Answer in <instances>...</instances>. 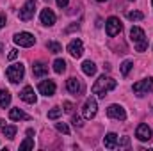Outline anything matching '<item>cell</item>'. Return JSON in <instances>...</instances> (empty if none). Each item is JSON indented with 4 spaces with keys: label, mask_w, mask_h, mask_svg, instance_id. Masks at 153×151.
<instances>
[{
    "label": "cell",
    "mask_w": 153,
    "mask_h": 151,
    "mask_svg": "<svg viewBox=\"0 0 153 151\" xmlns=\"http://www.w3.org/2000/svg\"><path fill=\"white\" fill-rule=\"evenodd\" d=\"M116 85H117V82H116L114 78L102 75L96 82H94V84H93L91 91H93V94H98L100 98H105V94H107L109 91L116 89Z\"/></svg>",
    "instance_id": "6da1fadb"
},
{
    "label": "cell",
    "mask_w": 153,
    "mask_h": 151,
    "mask_svg": "<svg viewBox=\"0 0 153 151\" xmlns=\"http://www.w3.org/2000/svg\"><path fill=\"white\" fill-rule=\"evenodd\" d=\"M130 39L135 43L137 52H144L148 48V38H146V34H144V30L141 27H132L130 29Z\"/></svg>",
    "instance_id": "7a4b0ae2"
},
{
    "label": "cell",
    "mask_w": 153,
    "mask_h": 151,
    "mask_svg": "<svg viewBox=\"0 0 153 151\" xmlns=\"http://www.w3.org/2000/svg\"><path fill=\"white\" fill-rule=\"evenodd\" d=\"M23 75H25V66H23L22 62H16V64L9 66V68L5 70V76H7V80L13 82V84L20 82V80L23 78Z\"/></svg>",
    "instance_id": "3957f363"
},
{
    "label": "cell",
    "mask_w": 153,
    "mask_h": 151,
    "mask_svg": "<svg viewBox=\"0 0 153 151\" xmlns=\"http://www.w3.org/2000/svg\"><path fill=\"white\" fill-rule=\"evenodd\" d=\"M121 29H123V25H121L119 18H116V16H111V18L107 20V23H105V32H107L109 38L117 36V34L121 32Z\"/></svg>",
    "instance_id": "277c9868"
},
{
    "label": "cell",
    "mask_w": 153,
    "mask_h": 151,
    "mask_svg": "<svg viewBox=\"0 0 153 151\" xmlns=\"http://www.w3.org/2000/svg\"><path fill=\"white\" fill-rule=\"evenodd\" d=\"M34 13H36V0H27L25 5L20 9V20L29 21V20L34 18Z\"/></svg>",
    "instance_id": "5b68a950"
},
{
    "label": "cell",
    "mask_w": 153,
    "mask_h": 151,
    "mask_svg": "<svg viewBox=\"0 0 153 151\" xmlns=\"http://www.w3.org/2000/svg\"><path fill=\"white\" fill-rule=\"evenodd\" d=\"M13 41H14L18 46H23V48H30V46L36 43V38H34L30 32H20V34H14Z\"/></svg>",
    "instance_id": "8992f818"
},
{
    "label": "cell",
    "mask_w": 153,
    "mask_h": 151,
    "mask_svg": "<svg viewBox=\"0 0 153 151\" xmlns=\"http://www.w3.org/2000/svg\"><path fill=\"white\" fill-rule=\"evenodd\" d=\"M98 112V103H96V100L94 98H87L85 100V103H84V109H82V115L85 117V119H93L94 115Z\"/></svg>",
    "instance_id": "52a82bcc"
},
{
    "label": "cell",
    "mask_w": 153,
    "mask_h": 151,
    "mask_svg": "<svg viewBox=\"0 0 153 151\" xmlns=\"http://www.w3.org/2000/svg\"><path fill=\"white\" fill-rule=\"evenodd\" d=\"M152 87H153V78H144V80H139V82L134 84V93L143 96L148 91H152Z\"/></svg>",
    "instance_id": "ba28073f"
},
{
    "label": "cell",
    "mask_w": 153,
    "mask_h": 151,
    "mask_svg": "<svg viewBox=\"0 0 153 151\" xmlns=\"http://www.w3.org/2000/svg\"><path fill=\"white\" fill-rule=\"evenodd\" d=\"M107 115L112 117V119H117V121H125V119H126V112H125V109H123L121 105H116V103L107 109Z\"/></svg>",
    "instance_id": "9c48e42d"
},
{
    "label": "cell",
    "mask_w": 153,
    "mask_h": 151,
    "mask_svg": "<svg viewBox=\"0 0 153 151\" xmlns=\"http://www.w3.org/2000/svg\"><path fill=\"white\" fill-rule=\"evenodd\" d=\"M68 52H70V55L71 57H82V53H84V44H82V41L80 39H73V41H70V44H68Z\"/></svg>",
    "instance_id": "30bf717a"
},
{
    "label": "cell",
    "mask_w": 153,
    "mask_h": 151,
    "mask_svg": "<svg viewBox=\"0 0 153 151\" xmlns=\"http://www.w3.org/2000/svg\"><path fill=\"white\" fill-rule=\"evenodd\" d=\"M152 128L148 126V124H139L137 126V130H135V137L139 139V141H143V142H146V141H152Z\"/></svg>",
    "instance_id": "8fae6325"
},
{
    "label": "cell",
    "mask_w": 153,
    "mask_h": 151,
    "mask_svg": "<svg viewBox=\"0 0 153 151\" xmlns=\"http://www.w3.org/2000/svg\"><path fill=\"white\" fill-rule=\"evenodd\" d=\"M38 89L43 96H53L55 94V82L53 80H43L38 85Z\"/></svg>",
    "instance_id": "7c38bea8"
},
{
    "label": "cell",
    "mask_w": 153,
    "mask_h": 151,
    "mask_svg": "<svg viewBox=\"0 0 153 151\" xmlns=\"http://www.w3.org/2000/svg\"><path fill=\"white\" fill-rule=\"evenodd\" d=\"M39 18H41V23L46 25V27H52L55 23V13L52 9H43L41 14H39Z\"/></svg>",
    "instance_id": "4fadbf2b"
},
{
    "label": "cell",
    "mask_w": 153,
    "mask_h": 151,
    "mask_svg": "<svg viewBox=\"0 0 153 151\" xmlns=\"http://www.w3.org/2000/svg\"><path fill=\"white\" fill-rule=\"evenodd\" d=\"M20 98H22L23 101H27V103H36V101H38V98H36V94H34V89H32L30 85H25V87L22 89Z\"/></svg>",
    "instance_id": "5bb4252c"
},
{
    "label": "cell",
    "mask_w": 153,
    "mask_h": 151,
    "mask_svg": "<svg viewBox=\"0 0 153 151\" xmlns=\"http://www.w3.org/2000/svg\"><path fill=\"white\" fill-rule=\"evenodd\" d=\"M66 87H68V91L71 93V94H80L82 93V84H80V80L75 78V76H71V78H68V82H66Z\"/></svg>",
    "instance_id": "9a60e30c"
},
{
    "label": "cell",
    "mask_w": 153,
    "mask_h": 151,
    "mask_svg": "<svg viewBox=\"0 0 153 151\" xmlns=\"http://www.w3.org/2000/svg\"><path fill=\"white\" fill-rule=\"evenodd\" d=\"M0 132H2L7 139H14L18 128H16L14 124H5V121H0Z\"/></svg>",
    "instance_id": "2e32d148"
},
{
    "label": "cell",
    "mask_w": 153,
    "mask_h": 151,
    "mask_svg": "<svg viewBox=\"0 0 153 151\" xmlns=\"http://www.w3.org/2000/svg\"><path fill=\"white\" fill-rule=\"evenodd\" d=\"M9 119H11V121H22V119L29 121L30 115H27L22 109H11V110H9Z\"/></svg>",
    "instance_id": "e0dca14e"
},
{
    "label": "cell",
    "mask_w": 153,
    "mask_h": 151,
    "mask_svg": "<svg viewBox=\"0 0 153 151\" xmlns=\"http://www.w3.org/2000/svg\"><path fill=\"white\" fill-rule=\"evenodd\" d=\"M103 146L107 150H116L117 148V135L116 133H107L103 139Z\"/></svg>",
    "instance_id": "ac0fdd59"
},
{
    "label": "cell",
    "mask_w": 153,
    "mask_h": 151,
    "mask_svg": "<svg viewBox=\"0 0 153 151\" xmlns=\"http://www.w3.org/2000/svg\"><path fill=\"white\" fill-rule=\"evenodd\" d=\"M32 73H34V76H45L48 73V66L45 62H36L32 66Z\"/></svg>",
    "instance_id": "d6986e66"
},
{
    "label": "cell",
    "mask_w": 153,
    "mask_h": 151,
    "mask_svg": "<svg viewBox=\"0 0 153 151\" xmlns=\"http://www.w3.org/2000/svg\"><path fill=\"white\" fill-rule=\"evenodd\" d=\"M9 103H11V93L7 89H2L0 91V109L9 107Z\"/></svg>",
    "instance_id": "ffe728a7"
},
{
    "label": "cell",
    "mask_w": 153,
    "mask_h": 151,
    "mask_svg": "<svg viewBox=\"0 0 153 151\" xmlns=\"http://www.w3.org/2000/svg\"><path fill=\"white\" fill-rule=\"evenodd\" d=\"M82 71H84L87 76H93L94 73H96V64H94L93 61H85V62L82 64Z\"/></svg>",
    "instance_id": "44dd1931"
},
{
    "label": "cell",
    "mask_w": 153,
    "mask_h": 151,
    "mask_svg": "<svg viewBox=\"0 0 153 151\" xmlns=\"http://www.w3.org/2000/svg\"><path fill=\"white\" fill-rule=\"evenodd\" d=\"M53 71L55 73H64L66 71V62L62 61V59H55V62H53Z\"/></svg>",
    "instance_id": "7402d4cb"
},
{
    "label": "cell",
    "mask_w": 153,
    "mask_h": 151,
    "mask_svg": "<svg viewBox=\"0 0 153 151\" xmlns=\"http://www.w3.org/2000/svg\"><path fill=\"white\" fill-rule=\"evenodd\" d=\"M46 48H48V52H52V53H59V52H62V46H61L59 43H55V41L46 43Z\"/></svg>",
    "instance_id": "603a6c76"
},
{
    "label": "cell",
    "mask_w": 153,
    "mask_h": 151,
    "mask_svg": "<svg viewBox=\"0 0 153 151\" xmlns=\"http://www.w3.org/2000/svg\"><path fill=\"white\" fill-rule=\"evenodd\" d=\"M20 150L25 151V150H34V139L32 137H27L22 144H20Z\"/></svg>",
    "instance_id": "cb8c5ba5"
},
{
    "label": "cell",
    "mask_w": 153,
    "mask_h": 151,
    "mask_svg": "<svg viewBox=\"0 0 153 151\" xmlns=\"http://www.w3.org/2000/svg\"><path fill=\"white\" fill-rule=\"evenodd\" d=\"M126 18H128V20H132V21H139V20H143V18H144V14H143L141 11H130V13L126 14Z\"/></svg>",
    "instance_id": "d4e9b609"
},
{
    "label": "cell",
    "mask_w": 153,
    "mask_h": 151,
    "mask_svg": "<svg viewBox=\"0 0 153 151\" xmlns=\"http://www.w3.org/2000/svg\"><path fill=\"white\" fill-rule=\"evenodd\" d=\"M134 68V62L132 61H125L123 64H121V75L123 76H126L128 73H130V70Z\"/></svg>",
    "instance_id": "484cf974"
},
{
    "label": "cell",
    "mask_w": 153,
    "mask_h": 151,
    "mask_svg": "<svg viewBox=\"0 0 153 151\" xmlns=\"http://www.w3.org/2000/svg\"><path fill=\"white\" fill-rule=\"evenodd\" d=\"M61 115H62V109L53 107V109L48 112V119H57V117H61Z\"/></svg>",
    "instance_id": "4316f807"
},
{
    "label": "cell",
    "mask_w": 153,
    "mask_h": 151,
    "mask_svg": "<svg viewBox=\"0 0 153 151\" xmlns=\"http://www.w3.org/2000/svg\"><path fill=\"white\" fill-rule=\"evenodd\" d=\"M55 128H57L61 133H64V135L70 133V128H68V124H64V123H55Z\"/></svg>",
    "instance_id": "83f0119b"
},
{
    "label": "cell",
    "mask_w": 153,
    "mask_h": 151,
    "mask_svg": "<svg viewBox=\"0 0 153 151\" xmlns=\"http://www.w3.org/2000/svg\"><path fill=\"white\" fill-rule=\"evenodd\" d=\"M71 110H73V103H71V101H64V112H71Z\"/></svg>",
    "instance_id": "f1b7e54d"
},
{
    "label": "cell",
    "mask_w": 153,
    "mask_h": 151,
    "mask_svg": "<svg viewBox=\"0 0 153 151\" xmlns=\"http://www.w3.org/2000/svg\"><path fill=\"white\" fill-rule=\"evenodd\" d=\"M16 57H18V50H16V48H13V50L9 52V61H14Z\"/></svg>",
    "instance_id": "f546056e"
},
{
    "label": "cell",
    "mask_w": 153,
    "mask_h": 151,
    "mask_svg": "<svg viewBox=\"0 0 153 151\" xmlns=\"http://www.w3.org/2000/svg\"><path fill=\"white\" fill-rule=\"evenodd\" d=\"M73 124H75V126H78V128H80V126H82L84 123H82V119H80L78 115H73Z\"/></svg>",
    "instance_id": "4dcf8cb0"
},
{
    "label": "cell",
    "mask_w": 153,
    "mask_h": 151,
    "mask_svg": "<svg viewBox=\"0 0 153 151\" xmlns=\"http://www.w3.org/2000/svg\"><path fill=\"white\" fill-rule=\"evenodd\" d=\"M117 144H119V146H128V144H130V139H128V137H123Z\"/></svg>",
    "instance_id": "1f68e13d"
},
{
    "label": "cell",
    "mask_w": 153,
    "mask_h": 151,
    "mask_svg": "<svg viewBox=\"0 0 153 151\" xmlns=\"http://www.w3.org/2000/svg\"><path fill=\"white\" fill-rule=\"evenodd\" d=\"M68 2H70V0H57V5L62 9V7H66V5H68Z\"/></svg>",
    "instance_id": "d6a6232c"
},
{
    "label": "cell",
    "mask_w": 153,
    "mask_h": 151,
    "mask_svg": "<svg viewBox=\"0 0 153 151\" xmlns=\"http://www.w3.org/2000/svg\"><path fill=\"white\" fill-rule=\"evenodd\" d=\"M4 25H5V14H4V13H0V29H2Z\"/></svg>",
    "instance_id": "836d02e7"
},
{
    "label": "cell",
    "mask_w": 153,
    "mask_h": 151,
    "mask_svg": "<svg viewBox=\"0 0 153 151\" xmlns=\"http://www.w3.org/2000/svg\"><path fill=\"white\" fill-rule=\"evenodd\" d=\"M27 135H29V137H32V135H34V130H32V128H29V130H27Z\"/></svg>",
    "instance_id": "e575fe53"
},
{
    "label": "cell",
    "mask_w": 153,
    "mask_h": 151,
    "mask_svg": "<svg viewBox=\"0 0 153 151\" xmlns=\"http://www.w3.org/2000/svg\"><path fill=\"white\" fill-rule=\"evenodd\" d=\"M75 29H78V25H71V27L68 29V32H71V30H75Z\"/></svg>",
    "instance_id": "d590c367"
},
{
    "label": "cell",
    "mask_w": 153,
    "mask_h": 151,
    "mask_svg": "<svg viewBox=\"0 0 153 151\" xmlns=\"http://www.w3.org/2000/svg\"><path fill=\"white\" fill-rule=\"evenodd\" d=\"M2 50H4V46H2V43H0V53H2Z\"/></svg>",
    "instance_id": "8d00e7d4"
},
{
    "label": "cell",
    "mask_w": 153,
    "mask_h": 151,
    "mask_svg": "<svg viewBox=\"0 0 153 151\" xmlns=\"http://www.w3.org/2000/svg\"><path fill=\"white\" fill-rule=\"evenodd\" d=\"M96 2H105V0H96Z\"/></svg>",
    "instance_id": "74e56055"
},
{
    "label": "cell",
    "mask_w": 153,
    "mask_h": 151,
    "mask_svg": "<svg viewBox=\"0 0 153 151\" xmlns=\"http://www.w3.org/2000/svg\"><path fill=\"white\" fill-rule=\"evenodd\" d=\"M130 2H134V0H130Z\"/></svg>",
    "instance_id": "f35d334b"
},
{
    "label": "cell",
    "mask_w": 153,
    "mask_h": 151,
    "mask_svg": "<svg viewBox=\"0 0 153 151\" xmlns=\"http://www.w3.org/2000/svg\"><path fill=\"white\" fill-rule=\"evenodd\" d=\"M152 4H153V0H152Z\"/></svg>",
    "instance_id": "ab89813d"
}]
</instances>
